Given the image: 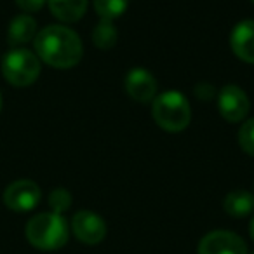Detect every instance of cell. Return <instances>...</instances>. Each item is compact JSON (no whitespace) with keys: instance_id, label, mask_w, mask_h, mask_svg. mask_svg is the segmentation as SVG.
Wrapping results in <instances>:
<instances>
[{"instance_id":"1","label":"cell","mask_w":254,"mask_h":254,"mask_svg":"<svg viewBox=\"0 0 254 254\" xmlns=\"http://www.w3.org/2000/svg\"><path fill=\"white\" fill-rule=\"evenodd\" d=\"M35 53L44 63L64 70L80 61L84 49L80 37L73 30L61 25H51L37 33Z\"/></svg>"},{"instance_id":"2","label":"cell","mask_w":254,"mask_h":254,"mask_svg":"<svg viewBox=\"0 0 254 254\" xmlns=\"http://www.w3.org/2000/svg\"><path fill=\"white\" fill-rule=\"evenodd\" d=\"M26 239L33 247L42 251H54L68 242L66 219L56 212H42L33 216L26 225Z\"/></svg>"},{"instance_id":"3","label":"cell","mask_w":254,"mask_h":254,"mask_svg":"<svg viewBox=\"0 0 254 254\" xmlns=\"http://www.w3.org/2000/svg\"><path fill=\"white\" fill-rule=\"evenodd\" d=\"M153 119L162 129L169 132H180L190 124V103L181 92H162L153 101Z\"/></svg>"},{"instance_id":"4","label":"cell","mask_w":254,"mask_h":254,"mask_svg":"<svg viewBox=\"0 0 254 254\" xmlns=\"http://www.w3.org/2000/svg\"><path fill=\"white\" fill-rule=\"evenodd\" d=\"M2 73L16 87L32 85L40 75L39 56L28 49H12L2 60Z\"/></svg>"},{"instance_id":"5","label":"cell","mask_w":254,"mask_h":254,"mask_svg":"<svg viewBox=\"0 0 254 254\" xmlns=\"http://www.w3.org/2000/svg\"><path fill=\"white\" fill-rule=\"evenodd\" d=\"M40 197H42V191H40L39 185L30 180H18L5 188L4 204L11 211L26 212L37 207Z\"/></svg>"},{"instance_id":"6","label":"cell","mask_w":254,"mask_h":254,"mask_svg":"<svg viewBox=\"0 0 254 254\" xmlns=\"http://www.w3.org/2000/svg\"><path fill=\"white\" fill-rule=\"evenodd\" d=\"M198 254H247V247L237 233L216 230L200 240Z\"/></svg>"},{"instance_id":"7","label":"cell","mask_w":254,"mask_h":254,"mask_svg":"<svg viewBox=\"0 0 254 254\" xmlns=\"http://www.w3.org/2000/svg\"><path fill=\"white\" fill-rule=\"evenodd\" d=\"M71 230L80 242L89 246L99 244L106 235V225L103 218L91 211H78L71 219Z\"/></svg>"},{"instance_id":"8","label":"cell","mask_w":254,"mask_h":254,"mask_svg":"<svg viewBox=\"0 0 254 254\" xmlns=\"http://www.w3.org/2000/svg\"><path fill=\"white\" fill-rule=\"evenodd\" d=\"M218 106L221 115L228 122H239L249 112V99L246 92L237 85H225L219 92Z\"/></svg>"},{"instance_id":"9","label":"cell","mask_w":254,"mask_h":254,"mask_svg":"<svg viewBox=\"0 0 254 254\" xmlns=\"http://www.w3.org/2000/svg\"><path fill=\"white\" fill-rule=\"evenodd\" d=\"M126 91L132 99L146 103L153 99L157 92V82L153 75L145 68H134L126 77Z\"/></svg>"},{"instance_id":"10","label":"cell","mask_w":254,"mask_h":254,"mask_svg":"<svg viewBox=\"0 0 254 254\" xmlns=\"http://www.w3.org/2000/svg\"><path fill=\"white\" fill-rule=\"evenodd\" d=\"M233 53L246 63H254V21L246 19L233 28L230 37Z\"/></svg>"},{"instance_id":"11","label":"cell","mask_w":254,"mask_h":254,"mask_svg":"<svg viewBox=\"0 0 254 254\" xmlns=\"http://www.w3.org/2000/svg\"><path fill=\"white\" fill-rule=\"evenodd\" d=\"M37 37V23L30 14H21L14 18L9 25L7 40L11 46H23L32 42Z\"/></svg>"},{"instance_id":"12","label":"cell","mask_w":254,"mask_h":254,"mask_svg":"<svg viewBox=\"0 0 254 254\" xmlns=\"http://www.w3.org/2000/svg\"><path fill=\"white\" fill-rule=\"evenodd\" d=\"M47 2L51 12L64 23L78 21L87 9V0H47Z\"/></svg>"},{"instance_id":"13","label":"cell","mask_w":254,"mask_h":254,"mask_svg":"<svg viewBox=\"0 0 254 254\" xmlns=\"http://www.w3.org/2000/svg\"><path fill=\"white\" fill-rule=\"evenodd\" d=\"M225 211L233 218H244L254 211V195L246 190H235L226 195Z\"/></svg>"},{"instance_id":"14","label":"cell","mask_w":254,"mask_h":254,"mask_svg":"<svg viewBox=\"0 0 254 254\" xmlns=\"http://www.w3.org/2000/svg\"><path fill=\"white\" fill-rule=\"evenodd\" d=\"M117 37H119V33H117L115 26H113V21L101 19L96 25L94 32H92V42L99 49H110V47L115 46Z\"/></svg>"},{"instance_id":"15","label":"cell","mask_w":254,"mask_h":254,"mask_svg":"<svg viewBox=\"0 0 254 254\" xmlns=\"http://www.w3.org/2000/svg\"><path fill=\"white\" fill-rule=\"evenodd\" d=\"M129 0H94V9L101 19H113L120 18L126 12Z\"/></svg>"},{"instance_id":"16","label":"cell","mask_w":254,"mask_h":254,"mask_svg":"<svg viewBox=\"0 0 254 254\" xmlns=\"http://www.w3.org/2000/svg\"><path fill=\"white\" fill-rule=\"evenodd\" d=\"M49 205H51V209H53V212H56V214H61V212L68 211L71 205L70 191L64 190V188H56V190H53L49 195Z\"/></svg>"},{"instance_id":"17","label":"cell","mask_w":254,"mask_h":254,"mask_svg":"<svg viewBox=\"0 0 254 254\" xmlns=\"http://www.w3.org/2000/svg\"><path fill=\"white\" fill-rule=\"evenodd\" d=\"M239 145L242 146L244 152L254 157V119L242 124L239 131Z\"/></svg>"},{"instance_id":"18","label":"cell","mask_w":254,"mask_h":254,"mask_svg":"<svg viewBox=\"0 0 254 254\" xmlns=\"http://www.w3.org/2000/svg\"><path fill=\"white\" fill-rule=\"evenodd\" d=\"M16 4L25 12H37L44 7L46 0H16Z\"/></svg>"},{"instance_id":"19","label":"cell","mask_w":254,"mask_h":254,"mask_svg":"<svg viewBox=\"0 0 254 254\" xmlns=\"http://www.w3.org/2000/svg\"><path fill=\"white\" fill-rule=\"evenodd\" d=\"M251 237H253V240H254V218H253V221H251Z\"/></svg>"},{"instance_id":"20","label":"cell","mask_w":254,"mask_h":254,"mask_svg":"<svg viewBox=\"0 0 254 254\" xmlns=\"http://www.w3.org/2000/svg\"><path fill=\"white\" fill-rule=\"evenodd\" d=\"M0 108H2V98H0Z\"/></svg>"},{"instance_id":"21","label":"cell","mask_w":254,"mask_h":254,"mask_svg":"<svg viewBox=\"0 0 254 254\" xmlns=\"http://www.w3.org/2000/svg\"><path fill=\"white\" fill-rule=\"evenodd\" d=\"M251 254H254V253H251Z\"/></svg>"},{"instance_id":"22","label":"cell","mask_w":254,"mask_h":254,"mask_svg":"<svg viewBox=\"0 0 254 254\" xmlns=\"http://www.w3.org/2000/svg\"><path fill=\"white\" fill-rule=\"evenodd\" d=\"M253 2H254V0H253Z\"/></svg>"}]
</instances>
